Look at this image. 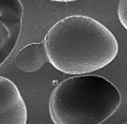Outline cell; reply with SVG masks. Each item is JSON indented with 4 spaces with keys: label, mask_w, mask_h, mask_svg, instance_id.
<instances>
[{
    "label": "cell",
    "mask_w": 127,
    "mask_h": 124,
    "mask_svg": "<svg viewBox=\"0 0 127 124\" xmlns=\"http://www.w3.org/2000/svg\"><path fill=\"white\" fill-rule=\"evenodd\" d=\"M43 42L51 64L71 75L104 68L118 53L113 33L96 19L84 15L68 16L57 22Z\"/></svg>",
    "instance_id": "cell-1"
},
{
    "label": "cell",
    "mask_w": 127,
    "mask_h": 124,
    "mask_svg": "<svg viewBox=\"0 0 127 124\" xmlns=\"http://www.w3.org/2000/svg\"><path fill=\"white\" fill-rule=\"evenodd\" d=\"M23 16L24 6L20 0H0V66L19 40Z\"/></svg>",
    "instance_id": "cell-3"
},
{
    "label": "cell",
    "mask_w": 127,
    "mask_h": 124,
    "mask_svg": "<svg viewBox=\"0 0 127 124\" xmlns=\"http://www.w3.org/2000/svg\"><path fill=\"white\" fill-rule=\"evenodd\" d=\"M28 109L16 84L0 76V124H27Z\"/></svg>",
    "instance_id": "cell-4"
},
{
    "label": "cell",
    "mask_w": 127,
    "mask_h": 124,
    "mask_svg": "<svg viewBox=\"0 0 127 124\" xmlns=\"http://www.w3.org/2000/svg\"><path fill=\"white\" fill-rule=\"evenodd\" d=\"M123 124H127V121H126V122H124V123H123Z\"/></svg>",
    "instance_id": "cell-8"
},
{
    "label": "cell",
    "mask_w": 127,
    "mask_h": 124,
    "mask_svg": "<svg viewBox=\"0 0 127 124\" xmlns=\"http://www.w3.org/2000/svg\"><path fill=\"white\" fill-rule=\"evenodd\" d=\"M126 108H127V103H126ZM126 115H127V109H126Z\"/></svg>",
    "instance_id": "cell-7"
},
{
    "label": "cell",
    "mask_w": 127,
    "mask_h": 124,
    "mask_svg": "<svg viewBox=\"0 0 127 124\" xmlns=\"http://www.w3.org/2000/svg\"><path fill=\"white\" fill-rule=\"evenodd\" d=\"M48 61L44 42L31 43L22 48L16 57L18 68L24 72L39 70Z\"/></svg>",
    "instance_id": "cell-5"
},
{
    "label": "cell",
    "mask_w": 127,
    "mask_h": 124,
    "mask_svg": "<svg viewBox=\"0 0 127 124\" xmlns=\"http://www.w3.org/2000/svg\"><path fill=\"white\" fill-rule=\"evenodd\" d=\"M117 16L120 24L127 31V0H121L118 3Z\"/></svg>",
    "instance_id": "cell-6"
},
{
    "label": "cell",
    "mask_w": 127,
    "mask_h": 124,
    "mask_svg": "<svg viewBox=\"0 0 127 124\" xmlns=\"http://www.w3.org/2000/svg\"><path fill=\"white\" fill-rule=\"evenodd\" d=\"M121 103L119 90L100 75L84 74L62 81L50 96L49 114L54 124H102Z\"/></svg>",
    "instance_id": "cell-2"
}]
</instances>
